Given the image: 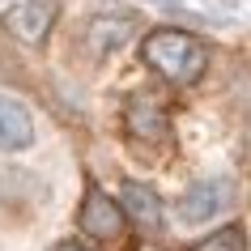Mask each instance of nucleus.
<instances>
[{
    "label": "nucleus",
    "instance_id": "4",
    "mask_svg": "<svg viewBox=\"0 0 251 251\" xmlns=\"http://www.w3.org/2000/svg\"><path fill=\"white\" fill-rule=\"evenodd\" d=\"M55 13H60L55 0H22L13 9H4L0 26L9 30L17 43H26V47H43L47 34H51V26H55Z\"/></svg>",
    "mask_w": 251,
    "mask_h": 251
},
{
    "label": "nucleus",
    "instance_id": "2",
    "mask_svg": "<svg viewBox=\"0 0 251 251\" xmlns=\"http://www.w3.org/2000/svg\"><path fill=\"white\" fill-rule=\"evenodd\" d=\"M124 128L141 145H166L171 141V111H166V102H162L158 94L136 90L124 102Z\"/></svg>",
    "mask_w": 251,
    "mask_h": 251
},
{
    "label": "nucleus",
    "instance_id": "1",
    "mask_svg": "<svg viewBox=\"0 0 251 251\" xmlns=\"http://www.w3.org/2000/svg\"><path fill=\"white\" fill-rule=\"evenodd\" d=\"M141 60L171 85H196L204 77V68H209V47L187 30L162 26L141 39Z\"/></svg>",
    "mask_w": 251,
    "mask_h": 251
},
{
    "label": "nucleus",
    "instance_id": "10",
    "mask_svg": "<svg viewBox=\"0 0 251 251\" xmlns=\"http://www.w3.org/2000/svg\"><path fill=\"white\" fill-rule=\"evenodd\" d=\"M51 251H98V247H85V243H77V238H64V243H55Z\"/></svg>",
    "mask_w": 251,
    "mask_h": 251
},
{
    "label": "nucleus",
    "instance_id": "3",
    "mask_svg": "<svg viewBox=\"0 0 251 251\" xmlns=\"http://www.w3.org/2000/svg\"><path fill=\"white\" fill-rule=\"evenodd\" d=\"M77 226L94 238V243H115V238L124 234L128 217H124V209H119L115 196H106L98 183H90L85 187V200H81V213H77Z\"/></svg>",
    "mask_w": 251,
    "mask_h": 251
},
{
    "label": "nucleus",
    "instance_id": "9",
    "mask_svg": "<svg viewBox=\"0 0 251 251\" xmlns=\"http://www.w3.org/2000/svg\"><path fill=\"white\" fill-rule=\"evenodd\" d=\"M187 251H247V230L238 222H230V226H222V230H213L209 238L192 243Z\"/></svg>",
    "mask_w": 251,
    "mask_h": 251
},
{
    "label": "nucleus",
    "instance_id": "6",
    "mask_svg": "<svg viewBox=\"0 0 251 251\" xmlns=\"http://www.w3.org/2000/svg\"><path fill=\"white\" fill-rule=\"evenodd\" d=\"M30 145H34V115L13 94H0V153H17Z\"/></svg>",
    "mask_w": 251,
    "mask_h": 251
},
{
    "label": "nucleus",
    "instance_id": "8",
    "mask_svg": "<svg viewBox=\"0 0 251 251\" xmlns=\"http://www.w3.org/2000/svg\"><path fill=\"white\" fill-rule=\"evenodd\" d=\"M222 204H226V183H217V179L213 183H192L179 196V217L187 226H200V222H209Z\"/></svg>",
    "mask_w": 251,
    "mask_h": 251
},
{
    "label": "nucleus",
    "instance_id": "7",
    "mask_svg": "<svg viewBox=\"0 0 251 251\" xmlns=\"http://www.w3.org/2000/svg\"><path fill=\"white\" fill-rule=\"evenodd\" d=\"M119 209H124V217H132L141 230H162V200L158 192L149 183H141V179H128V183L119 187Z\"/></svg>",
    "mask_w": 251,
    "mask_h": 251
},
{
    "label": "nucleus",
    "instance_id": "5",
    "mask_svg": "<svg viewBox=\"0 0 251 251\" xmlns=\"http://www.w3.org/2000/svg\"><path fill=\"white\" fill-rule=\"evenodd\" d=\"M132 34H136V13H98L85 26V47H90V55L106 60V55H115Z\"/></svg>",
    "mask_w": 251,
    "mask_h": 251
}]
</instances>
